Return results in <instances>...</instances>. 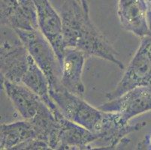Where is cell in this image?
Segmentation results:
<instances>
[{
  "instance_id": "3",
  "label": "cell",
  "mask_w": 151,
  "mask_h": 150,
  "mask_svg": "<svg viewBox=\"0 0 151 150\" xmlns=\"http://www.w3.org/2000/svg\"><path fill=\"white\" fill-rule=\"evenodd\" d=\"M29 53L48 80L50 89L62 86L61 66L50 43L39 29L32 31L14 30Z\"/></svg>"
},
{
  "instance_id": "4",
  "label": "cell",
  "mask_w": 151,
  "mask_h": 150,
  "mask_svg": "<svg viewBox=\"0 0 151 150\" xmlns=\"http://www.w3.org/2000/svg\"><path fill=\"white\" fill-rule=\"evenodd\" d=\"M0 47L1 77L21 83L28 67L29 53L14 30L4 27Z\"/></svg>"
},
{
  "instance_id": "5",
  "label": "cell",
  "mask_w": 151,
  "mask_h": 150,
  "mask_svg": "<svg viewBox=\"0 0 151 150\" xmlns=\"http://www.w3.org/2000/svg\"><path fill=\"white\" fill-rule=\"evenodd\" d=\"M141 86H151V36L141 38L123 78L112 92L107 93L106 98L108 101L113 100Z\"/></svg>"
},
{
  "instance_id": "12",
  "label": "cell",
  "mask_w": 151,
  "mask_h": 150,
  "mask_svg": "<svg viewBox=\"0 0 151 150\" xmlns=\"http://www.w3.org/2000/svg\"><path fill=\"white\" fill-rule=\"evenodd\" d=\"M86 57L88 56L79 50L66 47L60 63L62 85L81 97H83L85 91L82 74Z\"/></svg>"
},
{
  "instance_id": "11",
  "label": "cell",
  "mask_w": 151,
  "mask_h": 150,
  "mask_svg": "<svg viewBox=\"0 0 151 150\" xmlns=\"http://www.w3.org/2000/svg\"><path fill=\"white\" fill-rule=\"evenodd\" d=\"M2 88L22 119L31 121L46 105L38 95L25 85L11 82L1 77Z\"/></svg>"
},
{
  "instance_id": "9",
  "label": "cell",
  "mask_w": 151,
  "mask_h": 150,
  "mask_svg": "<svg viewBox=\"0 0 151 150\" xmlns=\"http://www.w3.org/2000/svg\"><path fill=\"white\" fill-rule=\"evenodd\" d=\"M38 14V29L53 47L61 63L65 45L61 14H59L49 0H34Z\"/></svg>"
},
{
  "instance_id": "14",
  "label": "cell",
  "mask_w": 151,
  "mask_h": 150,
  "mask_svg": "<svg viewBox=\"0 0 151 150\" xmlns=\"http://www.w3.org/2000/svg\"><path fill=\"white\" fill-rule=\"evenodd\" d=\"M21 83L38 95L53 112L59 110V107L50 97L48 80L31 56L29 59L28 67L22 79Z\"/></svg>"
},
{
  "instance_id": "8",
  "label": "cell",
  "mask_w": 151,
  "mask_h": 150,
  "mask_svg": "<svg viewBox=\"0 0 151 150\" xmlns=\"http://www.w3.org/2000/svg\"><path fill=\"white\" fill-rule=\"evenodd\" d=\"M99 108L107 112L118 113L126 122H129L137 116L151 111V86L134 88L101 104Z\"/></svg>"
},
{
  "instance_id": "1",
  "label": "cell",
  "mask_w": 151,
  "mask_h": 150,
  "mask_svg": "<svg viewBox=\"0 0 151 150\" xmlns=\"http://www.w3.org/2000/svg\"><path fill=\"white\" fill-rule=\"evenodd\" d=\"M89 5L68 0L63 6V40L65 47L75 48L86 53L111 62L120 69L123 63L118 59L117 52L92 22Z\"/></svg>"
},
{
  "instance_id": "7",
  "label": "cell",
  "mask_w": 151,
  "mask_h": 150,
  "mask_svg": "<svg viewBox=\"0 0 151 150\" xmlns=\"http://www.w3.org/2000/svg\"><path fill=\"white\" fill-rule=\"evenodd\" d=\"M1 24L13 30L38 29V14L34 0H0Z\"/></svg>"
},
{
  "instance_id": "2",
  "label": "cell",
  "mask_w": 151,
  "mask_h": 150,
  "mask_svg": "<svg viewBox=\"0 0 151 150\" xmlns=\"http://www.w3.org/2000/svg\"><path fill=\"white\" fill-rule=\"evenodd\" d=\"M53 101L66 119L83 126L99 136L102 129L108 112L96 108L84 101L82 97L67 90L63 86L50 89Z\"/></svg>"
},
{
  "instance_id": "13",
  "label": "cell",
  "mask_w": 151,
  "mask_h": 150,
  "mask_svg": "<svg viewBox=\"0 0 151 150\" xmlns=\"http://www.w3.org/2000/svg\"><path fill=\"white\" fill-rule=\"evenodd\" d=\"M35 139L39 138L34 126L29 121L23 119V121L1 125V149H17L22 144Z\"/></svg>"
},
{
  "instance_id": "16",
  "label": "cell",
  "mask_w": 151,
  "mask_h": 150,
  "mask_svg": "<svg viewBox=\"0 0 151 150\" xmlns=\"http://www.w3.org/2000/svg\"><path fill=\"white\" fill-rule=\"evenodd\" d=\"M75 2H77L78 3L81 4V5H86L87 3V0H75Z\"/></svg>"
},
{
  "instance_id": "15",
  "label": "cell",
  "mask_w": 151,
  "mask_h": 150,
  "mask_svg": "<svg viewBox=\"0 0 151 150\" xmlns=\"http://www.w3.org/2000/svg\"><path fill=\"white\" fill-rule=\"evenodd\" d=\"M146 146L150 147V149H151V133L148 134L147 137H145V140H143L142 142L141 143L138 148L142 149V147H145Z\"/></svg>"
},
{
  "instance_id": "6",
  "label": "cell",
  "mask_w": 151,
  "mask_h": 150,
  "mask_svg": "<svg viewBox=\"0 0 151 150\" xmlns=\"http://www.w3.org/2000/svg\"><path fill=\"white\" fill-rule=\"evenodd\" d=\"M57 119L56 135L51 149H93L99 136L83 126L66 119L60 109L53 112Z\"/></svg>"
},
{
  "instance_id": "10",
  "label": "cell",
  "mask_w": 151,
  "mask_h": 150,
  "mask_svg": "<svg viewBox=\"0 0 151 150\" xmlns=\"http://www.w3.org/2000/svg\"><path fill=\"white\" fill-rule=\"evenodd\" d=\"M117 15L124 29L136 36H151L149 9L145 0H119Z\"/></svg>"
}]
</instances>
